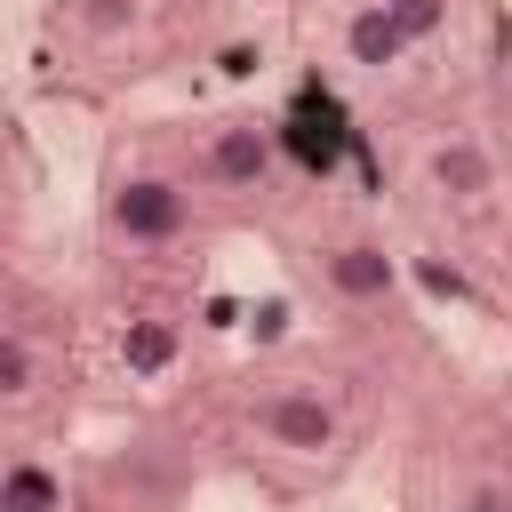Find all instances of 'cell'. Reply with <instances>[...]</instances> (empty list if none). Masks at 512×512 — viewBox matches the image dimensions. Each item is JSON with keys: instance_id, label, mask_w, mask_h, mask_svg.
I'll return each mask as SVG.
<instances>
[{"instance_id": "cell-13", "label": "cell", "mask_w": 512, "mask_h": 512, "mask_svg": "<svg viewBox=\"0 0 512 512\" xmlns=\"http://www.w3.org/2000/svg\"><path fill=\"white\" fill-rule=\"evenodd\" d=\"M448 512H512V496H504V488H472V496H456Z\"/></svg>"}, {"instance_id": "cell-9", "label": "cell", "mask_w": 512, "mask_h": 512, "mask_svg": "<svg viewBox=\"0 0 512 512\" xmlns=\"http://www.w3.org/2000/svg\"><path fill=\"white\" fill-rule=\"evenodd\" d=\"M40 392V344L32 328H0V400H32Z\"/></svg>"}, {"instance_id": "cell-6", "label": "cell", "mask_w": 512, "mask_h": 512, "mask_svg": "<svg viewBox=\"0 0 512 512\" xmlns=\"http://www.w3.org/2000/svg\"><path fill=\"white\" fill-rule=\"evenodd\" d=\"M408 48H416V40L400 32V16H392L384 0H360V8L344 16V56H352L360 72H392Z\"/></svg>"}, {"instance_id": "cell-3", "label": "cell", "mask_w": 512, "mask_h": 512, "mask_svg": "<svg viewBox=\"0 0 512 512\" xmlns=\"http://www.w3.org/2000/svg\"><path fill=\"white\" fill-rule=\"evenodd\" d=\"M272 160H280V128H272V120H224V128H208V144H200V176H208L216 192H256V184L272 176Z\"/></svg>"}, {"instance_id": "cell-11", "label": "cell", "mask_w": 512, "mask_h": 512, "mask_svg": "<svg viewBox=\"0 0 512 512\" xmlns=\"http://www.w3.org/2000/svg\"><path fill=\"white\" fill-rule=\"evenodd\" d=\"M384 8H392V16H400V32H408V40H416V48H424V40H440V32H448V0H384Z\"/></svg>"}, {"instance_id": "cell-2", "label": "cell", "mask_w": 512, "mask_h": 512, "mask_svg": "<svg viewBox=\"0 0 512 512\" xmlns=\"http://www.w3.org/2000/svg\"><path fill=\"white\" fill-rule=\"evenodd\" d=\"M256 432H264L272 448H288V456H328V448L344 440V416H336L328 392H312V384H280V392L256 400Z\"/></svg>"}, {"instance_id": "cell-12", "label": "cell", "mask_w": 512, "mask_h": 512, "mask_svg": "<svg viewBox=\"0 0 512 512\" xmlns=\"http://www.w3.org/2000/svg\"><path fill=\"white\" fill-rule=\"evenodd\" d=\"M288 328H296V304H288V296H264V304L248 312V344H280Z\"/></svg>"}, {"instance_id": "cell-7", "label": "cell", "mask_w": 512, "mask_h": 512, "mask_svg": "<svg viewBox=\"0 0 512 512\" xmlns=\"http://www.w3.org/2000/svg\"><path fill=\"white\" fill-rule=\"evenodd\" d=\"M176 352H184V328H176V320H160V312L120 320V368H128L136 384L168 376V368H176Z\"/></svg>"}, {"instance_id": "cell-5", "label": "cell", "mask_w": 512, "mask_h": 512, "mask_svg": "<svg viewBox=\"0 0 512 512\" xmlns=\"http://www.w3.org/2000/svg\"><path fill=\"white\" fill-rule=\"evenodd\" d=\"M424 176H432V192H440L448 208H480V200L496 192V160H488V144H472V136H448V144H432Z\"/></svg>"}, {"instance_id": "cell-10", "label": "cell", "mask_w": 512, "mask_h": 512, "mask_svg": "<svg viewBox=\"0 0 512 512\" xmlns=\"http://www.w3.org/2000/svg\"><path fill=\"white\" fill-rule=\"evenodd\" d=\"M64 16L88 32V40H120V32H136V0H64Z\"/></svg>"}, {"instance_id": "cell-1", "label": "cell", "mask_w": 512, "mask_h": 512, "mask_svg": "<svg viewBox=\"0 0 512 512\" xmlns=\"http://www.w3.org/2000/svg\"><path fill=\"white\" fill-rule=\"evenodd\" d=\"M184 224H192V192H184L176 176L128 168V176L104 184V232H112V240H128V248H168V240H184Z\"/></svg>"}, {"instance_id": "cell-8", "label": "cell", "mask_w": 512, "mask_h": 512, "mask_svg": "<svg viewBox=\"0 0 512 512\" xmlns=\"http://www.w3.org/2000/svg\"><path fill=\"white\" fill-rule=\"evenodd\" d=\"M0 512H64V472L40 456H16L0 472Z\"/></svg>"}, {"instance_id": "cell-4", "label": "cell", "mask_w": 512, "mask_h": 512, "mask_svg": "<svg viewBox=\"0 0 512 512\" xmlns=\"http://www.w3.org/2000/svg\"><path fill=\"white\" fill-rule=\"evenodd\" d=\"M320 272H328V288H336L344 304H392V296H400V256H392L384 240H336V248L320 256Z\"/></svg>"}]
</instances>
